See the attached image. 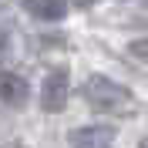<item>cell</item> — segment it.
<instances>
[{"label": "cell", "instance_id": "8992f818", "mask_svg": "<svg viewBox=\"0 0 148 148\" xmlns=\"http://www.w3.org/2000/svg\"><path fill=\"white\" fill-rule=\"evenodd\" d=\"M138 148H148V135H145V138H141V145H138Z\"/></svg>", "mask_w": 148, "mask_h": 148}, {"label": "cell", "instance_id": "6da1fadb", "mask_svg": "<svg viewBox=\"0 0 148 148\" xmlns=\"http://www.w3.org/2000/svg\"><path fill=\"white\" fill-rule=\"evenodd\" d=\"M81 94H84V101L91 104V108H98V111H121V108L131 104L128 88H121V84H114L111 77H101V74H91L84 81Z\"/></svg>", "mask_w": 148, "mask_h": 148}, {"label": "cell", "instance_id": "5b68a950", "mask_svg": "<svg viewBox=\"0 0 148 148\" xmlns=\"http://www.w3.org/2000/svg\"><path fill=\"white\" fill-rule=\"evenodd\" d=\"M24 10H27L30 17H37V20H61L67 14V3H61V0H47V3H40V0H30V3H24Z\"/></svg>", "mask_w": 148, "mask_h": 148}, {"label": "cell", "instance_id": "3957f363", "mask_svg": "<svg viewBox=\"0 0 148 148\" xmlns=\"http://www.w3.org/2000/svg\"><path fill=\"white\" fill-rule=\"evenodd\" d=\"M71 148H111L114 145V131L104 125H84L71 131Z\"/></svg>", "mask_w": 148, "mask_h": 148}, {"label": "cell", "instance_id": "277c9868", "mask_svg": "<svg viewBox=\"0 0 148 148\" xmlns=\"http://www.w3.org/2000/svg\"><path fill=\"white\" fill-rule=\"evenodd\" d=\"M0 94H3V104H7V108H20V104H27L30 84H27V77H20V74L3 71V77H0Z\"/></svg>", "mask_w": 148, "mask_h": 148}, {"label": "cell", "instance_id": "7a4b0ae2", "mask_svg": "<svg viewBox=\"0 0 148 148\" xmlns=\"http://www.w3.org/2000/svg\"><path fill=\"white\" fill-rule=\"evenodd\" d=\"M67 94H71L67 67H54V71H47L44 84H40V108H44L47 114L64 111V108H67Z\"/></svg>", "mask_w": 148, "mask_h": 148}]
</instances>
